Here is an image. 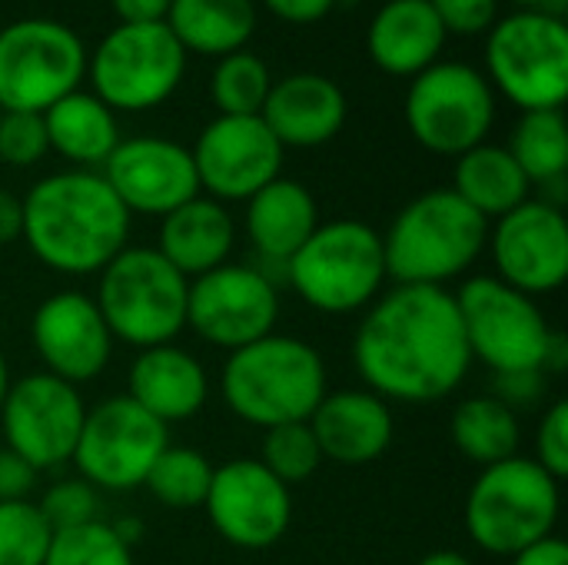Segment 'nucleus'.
<instances>
[{"instance_id": "nucleus-1", "label": "nucleus", "mask_w": 568, "mask_h": 565, "mask_svg": "<svg viewBox=\"0 0 568 565\" xmlns=\"http://www.w3.org/2000/svg\"><path fill=\"white\" fill-rule=\"evenodd\" d=\"M353 366L386 403L426 406L453 396L473 366L456 296L446 286H386L353 333Z\"/></svg>"}, {"instance_id": "nucleus-2", "label": "nucleus", "mask_w": 568, "mask_h": 565, "mask_svg": "<svg viewBox=\"0 0 568 565\" xmlns=\"http://www.w3.org/2000/svg\"><path fill=\"white\" fill-rule=\"evenodd\" d=\"M23 200V243L60 276H97L130 246V210L97 170H63L37 180Z\"/></svg>"}, {"instance_id": "nucleus-3", "label": "nucleus", "mask_w": 568, "mask_h": 565, "mask_svg": "<svg viewBox=\"0 0 568 565\" xmlns=\"http://www.w3.org/2000/svg\"><path fill=\"white\" fill-rule=\"evenodd\" d=\"M223 403L256 430L306 423L329 393L323 353L290 333H266L223 363Z\"/></svg>"}, {"instance_id": "nucleus-4", "label": "nucleus", "mask_w": 568, "mask_h": 565, "mask_svg": "<svg viewBox=\"0 0 568 565\" xmlns=\"http://www.w3.org/2000/svg\"><path fill=\"white\" fill-rule=\"evenodd\" d=\"M489 240L483 220L453 186H436L409 200L383 236L386 273L393 283L446 286L463 276Z\"/></svg>"}, {"instance_id": "nucleus-5", "label": "nucleus", "mask_w": 568, "mask_h": 565, "mask_svg": "<svg viewBox=\"0 0 568 565\" xmlns=\"http://www.w3.org/2000/svg\"><path fill=\"white\" fill-rule=\"evenodd\" d=\"M283 280L316 313H363L389 283L383 233L349 216L320 223L313 236L286 260Z\"/></svg>"}, {"instance_id": "nucleus-6", "label": "nucleus", "mask_w": 568, "mask_h": 565, "mask_svg": "<svg viewBox=\"0 0 568 565\" xmlns=\"http://www.w3.org/2000/svg\"><path fill=\"white\" fill-rule=\"evenodd\" d=\"M190 280L156 246H123L97 273V310L116 343L150 350L186 330Z\"/></svg>"}, {"instance_id": "nucleus-7", "label": "nucleus", "mask_w": 568, "mask_h": 565, "mask_svg": "<svg viewBox=\"0 0 568 565\" xmlns=\"http://www.w3.org/2000/svg\"><path fill=\"white\" fill-rule=\"evenodd\" d=\"M562 509L559 480L532 456H513L479 470L466 496V533L489 556H516L519 549L556 533Z\"/></svg>"}, {"instance_id": "nucleus-8", "label": "nucleus", "mask_w": 568, "mask_h": 565, "mask_svg": "<svg viewBox=\"0 0 568 565\" xmlns=\"http://www.w3.org/2000/svg\"><path fill=\"white\" fill-rule=\"evenodd\" d=\"M456 296L463 333L473 363L479 360L496 376L499 373H523V370H542L546 356L556 340V330L549 326L542 306L503 283L499 276L479 273L469 276Z\"/></svg>"}, {"instance_id": "nucleus-9", "label": "nucleus", "mask_w": 568, "mask_h": 565, "mask_svg": "<svg viewBox=\"0 0 568 565\" xmlns=\"http://www.w3.org/2000/svg\"><path fill=\"white\" fill-rule=\"evenodd\" d=\"M489 87L526 110H562L568 97V27L562 17L519 10L489 27Z\"/></svg>"}, {"instance_id": "nucleus-10", "label": "nucleus", "mask_w": 568, "mask_h": 565, "mask_svg": "<svg viewBox=\"0 0 568 565\" xmlns=\"http://www.w3.org/2000/svg\"><path fill=\"white\" fill-rule=\"evenodd\" d=\"M93 97L113 113H140L166 103L186 70V50L166 23H116L87 57Z\"/></svg>"}, {"instance_id": "nucleus-11", "label": "nucleus", "mask_w": 568, "mask_h": 565, "mask_svg": "<svg viewBox=\"0 0 568 565\" xmlns=\"http://www.w3.org/2000/svg\"><path fill=\"white\" fill-rule=\"evenodd\" d=\"M406 123L419 147L456 160L486 143L496 123V90L469 63H433L409 83Z\"/></svg>"}, {"instance_id": "nucleus-12", "label": "nucleus", "mask_w": 568, "mask_h": 565, "mask_svg": "<svg viewBox=\"0 0 568 565\" xmlns=\"http://www.w3.org/2000/svg\"><path fill=\"white\" fill-rule=\"evenodd\" d=\"M83 40L60 20L27 17L0 30V110L43 113L80 90Z\"/></svg>"}, {"instance_id": "nucleus-13", "label": "nucleus", "mask_w": 568, "mask_h": 565, "mask_svg": "<svg viewBox=\"0 0 568 565\" xmlns=\"http://www.w3.org/2000/svg\"><path fill=\"white\" fill-rule=\"evenodd\" d=\"M170 446V426L140 410L126 393L87 406L73 450V466L97 493H133L143 486L156 456Z\"/></svg>"}, {"instance_id": "nucleus-14", "label": "nucleus", "mask_w": 568, "mask_h": 565, "mask_svg": "<svg viewBox=\"0 0 568 565\" xmlns=\"http://www.w3.org/2000/svg\"><path fill=\"white\" fill-rule=\"evenodd\" d=\"M280 286L250 263H223L190 280L186 330L216 350H240L276 333Z\"/></svg>"}, {"instance_id": "nucleus-15", "label": "nucleus", "mask_w": 568, "mask_h": 565, "mask_svg": "<svg viewBox=\"0 0 568 565\" xmlns=\"http://www.w3.org/2000/svg\"><path fill=\"white\" fill-rule=\"evenodd\" d=\"M83 420L87 403L80 390L43 370L17 376L0 406L3 446L27 460L37 473L60 470L73 460Z\"/></svg>"}, {"instance_id": "nucleus-16", "label": "nucleus", "mask_w": 568, "mask_h": 565, "mask_svg": "<svg viewBox=\"0 0 568 565\" xmlns=\"http://www.w3.org/2000/svg\"><path fill=\"white\" fill-rule=\"evenodd\" d=\"M203 509L223 543L263 553L290 533L293 493L260 460H230L213 466Z\"/></svg>"}, {"instance_id": "nucleus-17", "label": "nucleus", "mask_w": 568, "mask_h": 565, "mask_svg": "<svg viewBox=\"0 0 568 565\" xmlns=\"http://www.w3.org/2000/svg\"><path fill=\"white\" fill-rule=\"evenodd\" d=\"M486 250L503 283L526 296L556 293L568 280V220L552 200H526L489 226Z\"/></svg>"}, {"instance_id": "nucleus-18", "label": "nucleus", "mask_w": 568, "mask_h": 565, "mask_svg": "<svg viewBox=\"0 0 568 565\" xmlns=\"http://www.w3.org/2000/svg\"><path fill=\"white\" fill-rule=\"evenodd\" d=\"M190 153L203 196L246 203L280 176L286 150L260 117H216L203 127Z\"/></svg>"}, {"instance_id": "nucleus-19", "label": "nucleus", "mask_w": 568, "mask_h": 565, "mask_svg": "<svg viewBox=\"0 0 568 565\" xmlns=\"http://www.w3.org/2000/svg\"><path fill=\"white\" fill-rule=\"evenodd\" d=\"M30 343L43 363V373L80 390L83 383L103 376L116 340L90 293L57 290L33 310Z\"/></svg>"}, {"instance_id": "nucleus-20", "label": "nucleus", "mask_w": 568, "mask_h": 565, "mask_svg": "<svg viewBox=\"0 0 568 565\" xmlns=\"http://www.w3.org/2000/svg\"><path fill=\"white\" fill-rule=\"evenodd\" d=\"M120 203L140 216H166L186 200L200 196V180L190 147L166 137H130L100 167Z\"/></svg>"}, {"instance_id": "nucleus-21", "label": "nucleus", "mask_w": 568, "mask_h": 565, "mask_svg": "<svg viewBox=\"0 0 568 565\" xmlns=\"http://www.w3.org/2000/svg\"><path fill=\"white\" fill-rule=\"evenodd\" d=\"M306 423L323 460L339 466H369L383 460L396 436L393 406L366 386L329 390Z\"/></svg>"}, {"instance_id": "nucleus-22", "label": "nucleus", "mask_w": 568, "mask_h": 565, "mask_svg": "<svg viewBox=\"0 0 568 565\" xmlns=\"http://www.w3.org/2000/svg\"><path fill=\"white\" fill-rule=\"evenodd\" d=\"M126 396L163 426L186 423L210 400V373L196 353L163 343L140 350L126 373Z\"/></svg>"}, {"instance_id": "nucleus-23", "label": "nucleus", "mask_w": 568, "mask_h": 565, "mask_svg": "<svg viewBox=\"0 0 568 565\" xmlns=\"http://www.w3.org/2000/svg\"><path fill=\"white\" fill-rule=\"evenodd\" d=\"M260 120L270 127L283 150H313L343 130L346 93L323 73H290L270 87Z\"/></svg>"}, {"instance_id": "nucleus-24", "label": "nucleus", "mask_w": 568, "mask_h": 565, "mask_svg": "<svg viewBox=\"0 0 568 565\" xmlns=\"http://www.w3.org/2000/svg\"><path fill=\"white\" fill-rule=\"evenodd\" d=\"M236 246V220L226 203L213 196H193L170 210L156 230V250L186 280H196L223 263H230Z\"/></svg>"}, {"instance_id": "nucleus-25", "label": "nucleus", "mask_w": 568, "mask_h": 565, "mask_svg": "<svg viewBox=\"0 0 568 565\" xmlns=\"http://www.w3.org/2000/svg\"><path fill=\"white\" fill-rule=\"evenodd\" d=\"M246 236L263 260V266H286V260L313 236L320 226L316 196L290 176H276L246 200ZM260 266V270H263Z\"/></svg>"}, {"instance_id": "nucleus-26", "label": "nucleus", "mask_w": 568, "mask_h": 565, "mask_svg": "<svg viewBox=\"0 0 568 565\" xmlns=\"http://www.w3.org/2000/svg\"><path fill=\"white\" fill-rule=\"evenodd\" d=\"M443 47L446 30L429 0H386L366 30L369 60L389 77L423 73L426 67L439 63Z\"/></svg>"}, {"instance_id": "nucleus-27", "label": "nucleus", "mask_w": 568, "mask_h": 565, "mask_svg": "<svg viewBox=\"0 0 568 565\" xmlns=\"http://www.w3.org/2000/svg\"><path fill=\"white\" fill-rule=\"evenodd\" d=\"M47 143L63 160L77 163V170L103 167L106 157L116 150L120 127L116 113L93 93L73 90L63 100H57L50 110H43Z\"/></svg>"}, {"instance_id": "nucleus-28", "label": "nucleus", "mask_w": 568, "mask_h": 565, "mask_svg": "<svg viewBox=\"0 0 568 565\" xmlns=\"http://www.w3.org/2000/svg\"><path fill=\"white\" fill-rule=\"evenodd\" d=\"M453 190L483 216L499 220L519 203L529 200V176L513 160V153L499 143H479L456 157L453 170Z\"/></svg>"}, {"instance_id": "nucleus-29", "label": "nucleus", "mask_w": 568, "mask_h": 565, "mask_svg": "<svg viewBox=\"0 0 568 565\" xmlns=\"http://www.w3.org/2000/svg\"><path fill=\"white\" fill-rule=\"evenodd\" d=\"M163 23L186 53L226 57L250 43L256 7L253 0H173Z\"/></svg>"}, {"instance_id": "nucleus-30", "label": "nucleus", "mask_w": 568, "mask_h": 565, "mask_svg": "<svg viewBox=\"0 0 568 565\" xmlns=\"http://www.w3.org/2000/svg\"><path fill=\"white\" fill-rule=\"evenodd\" d=\"M449 440L469 463L486 470V466L519 456L523 426H519L516 410H509L503 400L486 393V396H469L453 410Z\"/></svg>"}, {"instance_id": "nucleus-31", "label": "nucleus", "mask_w": 568, "mask_h": 565, "mask_svg": "<svg viewBox=\"0 0 568 565\" xmlns=\"http://www.w3.org/2000/svg\"><path fill=\"white\" fill-rule=\"evenodd\" d=\"M506 150L529 183H562L568 170V130L562 110H526L509 133Z\"/></svg>"}, {"instance_id": "nucleus-32", "label": "nucleus", "mask_w": 568, "mask_h": 565, "mask_svg": "<svg viewBox=\"0 0 568 565\" xmlns=\"http://www.w3.org/2000/svg\"><path fill=\"white\" fill-rule=\"evenodd\" d=\"M210 480H213V463L206 460V453L170 443L150 466L143 486L160 506L183 513V509L203 506Z\"/></svg>"}, {"instance_id": "nucleus-33", "label": "nucleus", "mask_w": 568, "mask_h": 565, "mask_svg": "<svg viewBox=\"0 0 568 565\" xmlns=\"http://www.w3.org/2000/svg\"><path fill=\"white\" fill-rule=\"evenodd\" d=\"M270 87V67L256 53L236 50L220 57L210 77V100L220 110V117H260Z\"/></svg>"}, {"instance_id": "nucleus-34", "label": "nucleus", "mask_w": 568, "mask_h": 565, "mask_svg": "<svg viewBox=\"0 0 568 565\" xmlns=\"http://www.w3.org/2000/svg\"><path fill=\"white\" fill-rule=\"evenodd\" d=\"M260 463L280 483L296 486V483H306L323 466V453L310 423H283V426L263 430Z\"/></svg>"}, {"instance_id": "nucleus-35", "label": "nucleus", "mask_w": 568, "mask_h": 565, "mask_svg": "<svg viewBox=\"0 0 568 565\" xmlns=\"http://www.w3.org/2000/svg\"><path fill=\"white\" fill-rule=\"evenodd\" d=\"M43 565H133V546H126L110 523L93 519L53 533Z\"/></svg>"}, {"instance_id": "nucleus-36", "label": "nucleus", "mask_w": 568, "mask_h": 565, "mask_svg": "<svg viewBox=\"0 0 568 565\" xmlns=\"http://www.w3.org/2000/svg\"><path fill=\"white\" fill-rule=\"evenodd\" d=\"M53 529L33 500L0 503V565H43Z\"/></svg>"}, {"instance_id": "nucleus-37", "label": "nucleus", "mask_w": 568, "mask_h": 565, "mask_svg": "<svg viewBox=\"0 0 568 565\" xmlns=\"http://www.w3.org/2000/svg\"><path fill=\"white\" fill-rule=\"evenodd\" d=\"M37 509H40V516L47 519V526L53 533L73 529V526H83V523H93L97 519L100 493L90 483H83L80 476L60 480V483L47 486V493L40 496Z\"/></svg>"}, {"instance_id": "nucleus-38", "label": "nucleus", "mask_w": 568, "mask_h": 565, "mask_svg": "<svg viewBox=\"0 0 568 565\" xmlns=\"http://www.w3.org/2000/svg\"><path fill=\"white\" fill-rule=\"evenodd\" d=\"M50 153L43 113L3 110L0 113V163L7 167H33Z\"/></svg>"}, {"instance_id": "nucleus-39", "label": "nucleus", "mask_w": 568, "mask_h": 565, "mask_svg": "<svg viewBox=\"0 0 568 565\" xmlns=\"http://www.w3.org/2000/svg\"><path fill=\"white\" fill-rule=\"evenodd\" d=\"M552 480L568 476V403H552L536 430V456H532Z\"/></svg>"}, {"instance_id": "nucleus-40", "label": "nucleus", "mask_w": 568, "mask_h": 565, "mask_svg": "<svg viewBox=\"0 0 568 565\" xmlns=\"http://www.w3.org/2000/svg\"><path fill=\"white\" fill-rule=\"evenodd\" d=\"M496 3L499 0H429L443 30L463 33V37L489 30L496 23Z\"/></svg>"}, {"instance_id": "nucleus-41", "label": "nucleus", "mask_w": 568, "mask_h": 565, "mask_svg": "<svg viewBox=\"0 0 568 565\" xmlns=\"http://www.w3.org/2000/svg\"><path fill=\"white\" fill-rule=\"evenodd\" d=\"M546 393V373L542 370H523V373H499L496 376V400H503L509 410L532 406Z\"/></svg>"}, {"instance_id": "nucleus-42", "label": "nucleus", "mask_w": 568, "mask_h": 565, "mask_svg": "<svg viewBox=\"0 0 568 565\" xmlns=\"http://www.w3.org/2000/svg\"><path fill=\"white\" fill-rule=\"evenodd\" d=\"M37 470L20 460L13 450L0 446V503H20L30 500L33 486H37Z\"/></svg>"}, {"instance_id": "nucleus-43", "label": "nucleus", "mask_w": 568, "mask_h": 565, "mask_svg": "<svg viewBox=\"0 0 568 565\" xmlns=\"http://www.w3.org/2000/svg\"><path fill=\"white\" fill-rule=\"evenodd\" d=\"M263 3L286 23H316L336 7V0H263Z\"/></svg>"}, {"instance_id": "nucleus-44", "label": "nucleus", "mask_w": 568, "mask_h": 565, "mask_svg": "<svg viewBox=\"0 0 568 565\" xmlns=\"http://www.w3.org/2000/svg\"><path fill=\"white\" fill-rule=\"evenodd\" d=\"M509 565H568L566 539H559L556 533L519 549L516 556H509Z\"/></svg>"}, {"instance_id": "nucleus-45", "label": "nucleus", "mask_w": 568, "mask_h": 565, "mask_svg": "<svg viewBox=\"0 0 568 565\" xmlns=\"http://www.w3.org/2000/svg\"><path fill=\"white\" fill-rule=\"evenodd\" d=\"M173 0H110L120 23H163Z\"/></svg>"}, {"instance_id": "nucleus-46", "label": "nucleus", "mask_w": 568, "mask_h": 565, "mask_svg": "<svg viewBox=\"0 0 568 565\" xmlns=\"http://www.w3.org/2000/svg\"><path fill=\"white\" fill-rule=\"evenodd\" d=\"M23 236V200L0 186V246H10Z\"/></svg>"}, {"instance_id": "nucleus-47", "label": "nucleus", "mask_w": 568, "mask_h": 565, "mask_svg": "<svg viewBox=\"0 0 568 565\" xmlns=\"http://www.w3.org/2000/svg\"><path fill=\"white\" fill-rule=\"evenodd\" d=\"M416 565H476L466 553H459V549H436V553H429V556H423Z\"/></svg>"}, {"instance_id": "nucleus-48", "label": "nucleus", "mask_w": 568, "mask_h": 565, "mask_svg": "<svg viewBox=\"0 0 568 565\" xmlns=\"http://www.w3.org/2000/svg\"><path fill=\"white\" fill-rule=\"evenodd\" d=\"M509 3H516V7H523V10H542V13H562V7H566V0H509Z\"/></svg>"}, {"instance_id": "nucleus-49", "label": "nucleus", "mask_w": 568, "mask_h": 565, "mask_svg": "<svg viewBox=\"0 0 568 565\" xmlns=\"http://www.w3.org/2000/svg\"><path fill=\"white\" fill-rule=\"evenodd\" d=\"M10 363H7V356H3V350H0V406H3V400H7V390H10Z\"/></svg>"}, {"instance_id": "nucleus-50", "label": "nucleus", "mask_w": 568, "mask_h": 565, "mask_svg": "<svg viewBox=\"0 0 568 565\" xmlns=\"http://www.w3.org/2000/svg\"><path fill=\"white\" fill-rule=\"evenodd\" d=\"M0 113H3V110H0Z\"/></svg>"}]
</instances>
